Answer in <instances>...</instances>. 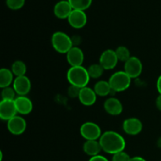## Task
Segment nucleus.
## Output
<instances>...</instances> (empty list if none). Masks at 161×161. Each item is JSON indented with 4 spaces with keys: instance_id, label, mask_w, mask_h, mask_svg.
<instances>
[{
    "instance_id": "1",
    "label": "nucleus",
    "mask_w": 161,
    "mask_h": 161,
    "mask_svg": "<svg viewBox=\"0 0 161 161\" xmlns=\"http://www.w3.org/2000/svg\"><path fill=\"white\" fill-rule=\"evenodd\" d=\"M98 141L102 150L112 155L124 151L126 147V141L124 137L113 130L102 133Z\"/></svg>"
},
{
    "instance_id": "2",
    "label": "nucleus",
    "mask_w": 161,
    "mask_h": 161,
    "mask_svg": "<svg viewBox=\"0 0 161 161\" xmlns=\"http://www.w3.org/2000/svg\"><path fill=\"white\" fill-rule=\"evenodd\" d=\"M67 80L72 86H77L79 88H83L87 86L91 77L88 73L87 69L83 66L71 67L67 72Z\"/></svg>"
},
{
    "instance_id": "3",
    "label": "nucleus",
    "mask_w": 161,
    "mask_h": 161,
    "mask_svg": "<svg viewBox=\"0 0 161 161\" xmlns=\"http://www.w3.org/2000/svg\"><path fill=\"white\" fill-rule=\"evenodd\" d=\"M51 44L59 53H67L74 47L72 38L62 31H56L52 35Z\"/></svg>"
},
{
    "instance_id": "4",
    "label": "nucleus",
    "mask_w": 161,
    "mask_h": 161,
    "mask_svg": "<svg viewBox=\"0 0 161 161\" xmlns=\"http://www.w3.org/2000/svg\"><path fill=\"white\" fill-rule=\"evenodd\" d=\"M110 86L116 93L128 89L131 83V78L124 71H119L110 76L108 80Z\"/></svg>"
},
{
    "instance_id": "5",
    "label": "nucleus",
    "mask_w": 161,
    "mask_h": 161,
    "mask_svg": "<svg viewBox=\"0 0 161 161\" xmlns=\"http://www.w3.org/2000/svg\"><path fill=\"white\" fill-rule=\"evenodd\" d=\"M80 133L86 141L99 140L102 135L100 127L93 122H86L82 124L80 129Z\"/></svg>"
},
{
    "instance_id": "6",
    "label": "nucleus",
    "mask_w": 161,
    "mask_h": 161,
    "mask_svg": "<svg viewBox=\"0 0 161 161\" xmlns=\"http://www.w3.org/2000/svg\"><path fill=\"white\" fill-rule=\"evenodd\" d=\"M124 72L131 79L139 76L142 72V64L139 58L131 56V58L124 63Z\"/></svg>"
},
{
    "instance_id": "7",
    "label": "nucleus",
    "mask_w": 161,
    "mask_h": 161,
    "mask_svg": "<svg viewBox=\"0 0 161 161\" xmlns=\"http://www.w3.org/2000/svg\"><path fill=\"white\" fill-rule=\"evenodd\" d=\"M118 60L115 50L108 49L102 52L99 58V64L102 66L105 70H111L113 69L117 64Z\"/></svg>"
},
{
    "instance_id": "8",
    "label": "nucleus",
    "mask_w": 161,
    "mask_h": 161,
    "mask_svg": "<svg viewBox=\"0 0 161 161\" xmlns=\"http://www.w3.org/2000/svg\"><path fill=\"white\" fill-rule=\"evenodd\" d=\"M17 110L14 100H2L0 102V118L8 121L17 116Z\"/></svg>"
},
{
    "instance_id": "9",
    "label": "nucleus",
    "mask_w": 161,
    "mask_h": 161,
    "mask_svg": "<svg viewBox=\"0 0 161 161\" xmlns=\"http://www.w3.org/2000/svg\"><path fill=\"white\" fill-rule=\"evenodd\" d=\"M7 128L12 135H22L26 130L27 123L21 116H15L7 121Z\"/></svg>"
},
{
    "instance_id": "10",
    "label": "nucleus",
    "mask_w": 161,
    "mask_h": 161,
    "mask_svg": "<svg viewBox=\"0 0 161 161\" xmlns=\"http://www.w3.org/2000/svg\"><path fill=\"white\" fill-rule=\"evenodd\" d=\"M68 21L72 28L80 29L86 25L87 22V17L85 11L73 9L68 17Z\"/></svg>"
},
{
    "instance_id": "11",
    "label": "nucleus",
    "mask_w": 161,
    "mask_h": 161,
    "mask_svg": "<svg viewBox=\"0 0 161 161\" xmlns=\"http://www.w3.org/2000/svg\"><path fill=\"white\" fill-rule=\"evenodd\" d=\"M13 87L19 96H26L31 91V81L26 75L16 77L13 83Z\"/></svg>"
},
{
    "instance_id": "12",
    "label": "nucleus",
    "mask_w": 161,
    "mask_h": 161,
    "mask_svg": "<svg viewBox=\"0 0 161 161\" xmlns=\"http://www.w3.org/2000/svg\"><path fill=\"white\" fill-rule=\"evenodd\" d=\"M142 123L135 117L128 118L123 123V130L129 135H137L142 130Z\"/></svg>"
},
{
    "instance_id": "13",
    "label": "nucleus",
    "mask_w": 161,
    "mask_h": 161,
    "mask_svg": "<svg viewBox=\"0 0 161 161\" xmlns=\"http://www.w3.org/2000/svg\"><path fill=\"white\" fill-rule=\"evenodd\" d=\"M66 59L71 67L82 66L84 61V53L80 47H73L66 53Z\"/></svg>"
},
{
    "instance_id": "14",
    "label": "nucleus",
    "mask_w": 161,
    "mask_h": 161,
    "mask_svg": "<svg viewBox=\"0 0 161 161\" xmlns=\"http://www.w3.org/2000/svg\"><path fill=\"white\" fill-rule=\"evenodd\" d=\"M97 96L94 89L85 86L80 89L78 98L82 105L85 106H91L96 102Z\"/></svg>"
},
{
    "instance_id": "15",
    "label": "nucleus",
    "mask_w": 161,
    "mask_h": 161,
    "mask_svg": "<svg viewBox=\"0 0 161 161\" xmlns=\"http://www.w3.org/2000/svg\"><path fill=\"white\" fill-rule=\"evenodd\" d=\"M104 109L111 116H118L122 113L123 105L119 99L111 97L104 102Z\"/></svg>"
},
{
    "instance_id": "16",
    "label": "nucleus",
    "mask_w": 161,
    "mask_h": 161,
    "mask_svg": "<svg viewBox=\"0 0 161 161\" xmlns=\"http://www.w3.org/2000/svg\"><path fill=\"white\" fill-rule=\"evenodd\" d=\"M72 10L73 9L68 0L58 2L53 7V14L59 19H68Z\"/></svg>"
},
{
    "instance_id": "17",
    "label": "nucleus",
    "mask_w": 161,
    "mask_h": 161,
    "mask_svg": "<svg viewBox=\"0 0 161 161\" xmlns=\"http://www.w3.org/2000/svg\"><path fill=\"white\" fill-rule=\"evenodd\" d=\"M16 108L17 113L21 115H28L33 109V104L31 101L26 96H18L15 100Z\"/></svg>"
},
{
    "instance_id": "18",
    "label": "nucleus",
    "mask_w": 161,
    "mask_h": 161,
    "mask_svg": "<svg viewBox=\"0 0 161 161\" xmlns=\"http://www.w3.org/2000/svg\"><path fill=\"white\" fill-rule=\"evenodd\" d=\"M83 149L86 155L91 157L100 155V152L102 150L98 140H87L84 142Z\"/></svg>"
},
{
    "instance_id": "19",
    "label": "nucleus",
    "mask_w": 161,
    "mask_h": 161,
    "mask_svg": "<svg viewBox=\"0 0 161 161\" xmlns=\"http://www.w3.org/2000/svg\"><path fill=\"white\" fill-rule=\"evenodd\" d=\"M14 73L8 69L3 68L0 70V87L3 88L10 86L14 83Z\"/></svg>"
},
{
    "instance_id": "20",
    "label": "nucleus",
    "mask_w": 161,
    "mask_h": 161,
    "mask_svg": "<svg viewBox=\"0 0 161 161\" xmlns=\"http://www.w3.org/2000/svg\"><path fill=\"white\" fill-rule=\"evenodd\" d=\"M93 89L95 91L96 94L100 97H105V96L110 95V92L112 91V88L110 86L108 81H105V80H100L97 81L94 84Z\"/></svg>"
},
{
    "instance_id": "21",
    "label": "nucleus",
    "mask_w": 161,
    "mask_h": 161,
    "mask_svg": "<svg viewBox=\"0 0 161 161\" xmlns=\"http://www.w3.org/2000/svg\"><path fill=\"white\" fill-rule=\"evenodd\" d=\"M11 71L16 77L25 75L27 72V66L22 61H15L11 65Z\"/></svg>"
},
{
    "instance_id": "22",
    "label": "nucleus",
    "mask_w": 161,
    "mask_h": 161,
    "mask_svg": "<svg viewBox=\"0 0 161 161\" xmlns=\"http://www.w3.org/2000/svg\"><path fill=\"white\" fill-rule=\"evenodd\" d=\"M73 9L85 11L91 6L92 0H68Z\"/></svg>"
},
{
    "instance_id": "23",
    "label": "nucleus",
    "mask_w": 161,
    "mask_h": 161,
    "mask_svg": "<svg viewBox=\"0 0 161 161\" xmlns=\"http://www.w3.org/2000/svg\"><path fill=\"white\" fill-rule=\"evenodd\" d=\"M87 71L91 79H98L102 76L105 69L100 64H93L89 66Z\"/></svg>"
},
{
    "instance_id": "24",
    "label": "nucleus",
    "mask_w": 161,
    "mask_h": 161,
    "mask_svg": "<svg viewBox=\"0 0 161 161\" xmlns=\"http://www.w3.org/2000/svg\"><path fill=\"white\" fill-rule=\"evenodd\" d=\"M115 52H116V54L117 56L118 60L120 61H123L124 63L131 58L130 50H128L127 47H124V46H120V47H117L116 50H115Z\"/></svg>"
},
{
    "instance_id": "25",
    "label": "nucleus",
    "mask_w": 161,
    "mask_h": 161,
    "mask_svg": "<svg viewBox=\"0 0 161 161\" xmlns=\"http://www.w3.org/2000/svg\"><path fill=\"white\" fill-rule=\"evenodd\" d=\"M17 94L14 87L8 86L2 89V100H15V96Z\"/></svg>"
},
{
    "instance_id": "26",
    "label": "nucleus",
    "mask_w": 161,
    "mask_h": 161,
    "mask_svg": "<svg viewBox=\"0 0 161 161\" xmlns=\"http://www.w3.org/2000/svg\"><path fill=\"white\" fill-rule=\"evenodd\" d=\"M6 6L13 10L21 9L25 3V0H6Z\"/></svg>"
},
{
    "instance_id": "27",
    "label": "nucleus",
    "mask_w": 161,
    "mask_h": 161,
    "mask_svg": "<svg viewBox=\"0 0 161 161\" xmlns=\"http://www.w3.org/2000/svg\"><path fill=\"white\" fill-rule=\"evenodd\" d=\"M130 158L131 157L127 153L122 151V152L117 153L113 155L112 161H130Z\"/></svg>"
},
{
    "instance_id": "28",
    "label": "nucleus",
    "mask_w": 161,
    "mask_h": 161,
    "mask_svg": "<svg viewBox=\"0 0 161 161\" xmlns=\"http://www.w3.org/2000/svg\"><path fill=\"white\" fill-rule=\"evenodd\" d=\"M80 88L77 87V86H72L71 85L70 87L69 88L68 90V94L70 97H79V94H80Z\"/></svg>"
},
{
    "instance_id": "29",
    "label": "nucleus",
    "mask_w": 161,
    "mask_h": 161,
    "mask_svg": "<svg viewBox=\"0 0 161 161\" xmlns=\"http://www.w3.org/2000/svg\"><path fill=\"white\" fill-rule=\"evenodd\" d=\"M89 161H108L107 160V158H105V157L102 155H97L95 157H92L90 158Z\"/></svg>"
},
{
    "instance_id": "30",
    "label": "nucleus",
    "mask_w": 161,
    "mask_h": 161,
    "mask_svg": "<svg viewBox=\"0 0 161 161\" xmlns=\"http://www.w3.org/2000/svg\"><path fill=\"white\" fill-rule=\"evenodd\" d=\"M156 106L157 109L161 111V94H159V96L156 99Z\"/></svg>"
},
{
    "instance_id": "31",
    "label": "nucleus",
    "mask_w": 161,
    "mask_h": 161,
    "mask_svg": "<svg viewBox=\"0 0 161 161\" xmlns=\"http://www.w3.org/2000/svg\"><path fill=\"white\" fill-rule=\"evenodd\" d=\"M157 89L158 91L159 94H161V75L158 77L157 81Z\"/></svg>"
},
{
    "instance_id": "32",
    "label": "nucleus",
    "mask_w": 161,
    "mask_h": 161,
    "mask_svg": "<svg viewBox=\"0 0 161 161\" xmlns=\"http://www.w3.org/2000/svg\"><path fill=\"white\" fill-rule=\"evenodd\" d=\"M130 161H146V160L141 157H134L130 158Z\"/></svg>"
},
{
    "instance_id": "33",
    "label": "nucleus",
    "mask_w": 161,
    "mask_h": 161,
    "mask_svg": "<svg viewBox=\"0 0 161 161\" xmlns=\"http://www.w3.org/2000/svg\"><path fill=\"white\" fill-rule=\"evenodd\" d=\"M157 146H158L160 148H161V137L159 138L158 141H157Z\"/></svg>"
}]
</instances>
